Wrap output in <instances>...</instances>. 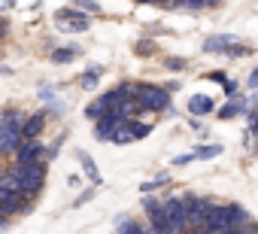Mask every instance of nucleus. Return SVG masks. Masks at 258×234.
I'll use <instances>...</instances> for the list:
<instances>
[{
  "instance_id": "nucleus-27",
  "label": "nucleus",
  "mask_w": 258,
  "mask_h": 234,
  "mask_svg": "<svg viewBox=\"0 0 258 234\" xmlns=\"http://www.w3.org/2000/svg\"><path fill=\"white\" fill-rule=\"evenodd\" d=\"M246 85H249V88H258V70H252V73H249V79H246Z\"/></svg>"
},
{
  "instance_id": "nucleus-16",
  "label": "nucleus",
  "mask_w": 258,
  "mask_h": 234,
  "mask_svg": "<svg viewBox=\"0 0 258 234\" xmlns=\"http://www.w3.org/2000/svg\"><path fill=\"white\" fill-rule=\"evenodd\" d=\"M79 161H82V167H85V173H88V183H91V186H100L103 180H100V173H97V167H94V161H91V155H85V152H79Z\"/></svg>"
},
{
  "instance_id": "nucleus-19",
  "label": "nucleus",
  "mask_w": 258,
  "mask_h": 234,
  "mask_svg": "<svg viewBox=\"0 0 258 234\" xmlns=\"http://www.w3.org/2000/svg\"><path fill=\"white\" fill-rule=\"evenodd\" d=\"M115 234H146V231H143L137 222H131V219H124V216H121V219H118V231H115Z\"/></svg>"
},
{
  "instance_id": "nucleus-21",
  "label": "nucleus",
  "mask_w": 258,
  "mask_h": 234,
  "mask_svg": "<svg viewBox=\"0 0 258 234\" xmlns=\"http://www.w3.org/2000/svg\"><path fill=\"white\" fill-rule=\"evenodd\" d=\"M164 67H167V70H173V73H179V70H185V61H182V58H167V61H164Z\"/></svg>"
},
{
  "instance_id": "nucleus-5",
  "label": "nucleus",
  "mask_w": 258,
  "mask_h": 234,
  "mask_svg": "<svg viewBox=\"0 0 258 234\" xmlns=\"http://www.w3.org/2000/svg\"><path fill=\"white\" fill-rule=\"evenodd\" d=\"M55 22H58V28L73 31V34H82V31L91 28V19L85 13H79V10H58L55 13Z\"/></svg>"
},
{
  "instance_id": "nucleus-34",
  "label": "nucleus",
  "mask_w": 258,
  "mask_h": 234,
  "mask_svg": "<svg viewBox=\"0 0 258 234\" xmlns=\"http://www.w3.org/2000/svg\"><path fill=\"white\" fill-rule=\"evenodd\" d=\"M10 73V67H0V76H7Z\"/></svg>"
},
{
  "instance_id": "nucleus-3",
  "label": "nucleus",
  "mask_w": 258,
  "mask_h": 234,
  "mask_svg": "<svg viewBox=\"0 0 258 234\" xmlns=\"http://www.w3.org/2000/svg\"><path fill=\"white\" fill-rule=\"evenodd\" d=\"M10 177H13L16 186H19V195L31 198V195H37V192L43 189L46 167H43V164H16V167L10 170Z\"/></svg>"
},
{
  "instance_id": "nucleus-20",
  "label": "nucleus",
  "mask_w": 258,
  "mask_h": 234,
  "mask_svg": "<svg viewBox=\"0 0 258 234\" xmlns=\"http://www.w3.org/2000/svg\"><path fill=\"white\" fill-rule=\"evenodd\" d=\"M170 183V173H158L155 180H149V183H143V192H152V189H161V186H167Z\"/></svg>"
},
{
  "instance_id": "nucleus-4",
  "label": "nucleus",
  "mask_w": 258,
  "mask_h": 234,
  "mask_svg": "<svg viewBox=\"0 0 258 234\" xmlns=\"http://www.w3.org/2000/svg\"><path fill=\"white\" fill-rule=\"evenodd\" d=\"M182 201H185V228H201L213 204L207 198H195V195H185Z\"/></svg>"
},
{
  "instance_id": "nucleus-9",
  "label": "nucleus",
  "mask_w": 258,
  "mask_h": 234,
  "mask_svg": "<svg viewBox=\"0 0 258 234\" xmlns=\"http://www.w3.org/2000/svg\"><path fill=\"white\" fill-rule=\"evenodd\" d=\"M22 143V128L16 125H0V152L4 155H13Z\"/></svg>"
},
{
  "instance_id": "nucleus-32",
  "label": "nucleus",
  "mask_w": 258,
  "mask_h": 234,
  "mask_svg": "<svg viewBox=\"0 0 258 234\" xmlns=\"http://www.w3.org/2000/svg\"><path fill=\"white\" fill-rule=\"evenodd\" d=\"M137 4H161V0H137Z\"/></svg>"
},
{
  "instance_id": "nucleus-26",
  "label": "nucleus",
  "mask_w": 258,
  "mask_h": 234,
  "mask_svg": "<svg viewBox=\"0 0 258 234\" xmlns=\"http://www.w3.org/2000/svg\"><path fill=\"white\" fill-rule=\"evenodd\" d=\"M188 161H195V155H191V152H185V155H176V158H173V167H182V164H188Z\"/></svg>"
},
{
  "instance_id": "nucleus-10",
  "label": "nucleus",
  "mask_w": 258,
  "mask_h": 234,
  "mask_svg": "<svg viewBox=\"0 0 258 234\" xmlns=\"http://www.w3.org/2000/svg\"><path fill=\"white\" fill-rule=\"evenodd\" d=\"M43 128H46V112L31 115V119H25V122H22V140H40Z\"/></svg>"
},
{
  "instance_id": "nucleus-31",
  "label": "nucleus",
  "mask_w": 258,
  "mask_h": 234,
  "mask_svg": "<svg viewBox=\"0 0 258 234\" xmlns=\"http://www.w3.org/2000/svg\"><path fill=\"white\" fill-rule=\"evenodd\" d=\"M210 79H213V82H225L228 76H225V73H210Z\"/></svg>"
},
{
  "instance_id": "nucleus-24",
  "label": "nucleus",
  "mask_w": 258,
  "mask_h": 234,
  "mask_svg": "<svg viewBox=\"0 0 258 234\" xmlns=\"http://www.w3.org/2000/svg\"><path fill=\"white\" fill-rule=\"evenodd\" d=\"M40 100H46V103L55 100V85H43V88H40Z\"/></svg>"
},
{
  "instance_id": "nucleus-11",
  "label": "nucleus",
  "mask_w": 258,
  "mask_h": 234,
  "mask_svg": "<svg viewBox=\"0 0 258 234\" xmlns=\"http://www.w3.org/2000/svg\"><path fill=\"white\" fill-rule=\"evenodd\" d=\"M146 216H149L152 228H161V231L173 234V231H170V225H167V216H164V210H161V204H158V201H149V198H146Z\"/></svg>"
},
{
  "instance_id": "nucleus-7",
  "label": "nucleus",
  "mask_w": 258,
  "mask_h": 234,
  "mask_svg": "<svg viewBox=\"0 0 258 234\" xmlns=\"http://www.w3.org/2000/svg\"><path fill=\"white\" fill-rule=\"evenodd\" d=\"M43 143L40 140H22L19 149H16V164H43Z\"/></svg>"
},
{
  "instance_id": "nucleus-15",
  "label": "nucleus",
  "mask_w": 258,
  "mask_h": 234,
  "mask_svg": "<svg viewBox=\"0 0 258 234\" xmlns=\"http://www.w3.org/2000/svg\"><path fill=\"white\" fill-rule=\"evenodd\" d=\"M79 55H82V49L67 46V49H55V52H52V61H55V64H67V61H73V58H79Z\"/></svg>"
},
{
  "instance_id": "nucleus-22",
  "label": "nucleus",
  "mask_w": 258,
  "mask_h": 234,
  "mask_svg": "<svg viewBox=\"0 0 258 234\" xmlns=\"http://www.w3.org/2000/svg\"><path fill=\"white\" fill-rule=\"evenodd\" d=\"M225 94H228V97H237V94H240V82L225 79Z\"/></svg>"
},
{
  "instance_id": "nucleus-1",
  "label": "nucleus",
  "mask_w": 258,
  "mask_h": 234,
  "mask_svg": "<svg viewBox=\"0 0 258 234\" xmlns=\"http://www.w3.org/2000/svg\"><path fill=\"white\" fill-rule=\"evenodd\" d=\"M249 222L252 219L240 204H222V207L213 204L201 228H240V225H249Z\"/></svg>"
},
{
  "instance_id": "nucleus-28",
  "label": "nucleus",
  "mask_w": 258,
  "mask_h": 234,
  "mask_svg": "<svg viewBox=\"0 0 258 234\" xmlns=\"http://www.w3.org/2000/svg\"><path fill=\"white\" fill-rule=\"evenodd\" d=\"M137 52H152V43H149V40H143V43L137 46Z\"/></svg>"
},
{
  "instance_id": "nucleus-6",
  "label": "nucleus",
  "mask_w": 258,
  "mask_h": 234,
  "mask_svg": "<svg viewBox=\"0 0 258 234\" xmlns=\"http://www.w3.org/2000/svg\"><path fill=\"white\" fill-rule=\"evenodd\" d=\"M161 210H164L167 225H170L173 234H176V231H185V201H182V198H167V201L161 204Z\"/></svg>"
},
{
  "instance_id": "nucleus-17",
  "label": "nucleus",
  "mask_w": 258,
  "mask_h": 234,
  "mask_svg": "<svg viewBox=\"0 0 258 234\" xmlns=\"http://www.w3.org/2000/svg\"><path fill=\"white\" fill-rule=\"evenodd\" d=\"M97 82H100V67H91V70H88V73H82V79H79V85H82L85 91L97 88Z\"/></svg>"
},
{
  "instance_id": "nucleus-29",
  "label": "nucleus",
  "mask_w": 258,
  "mask_h": 234,
  "mask_svg": "<svg viewBox=\"0 0 258 234\" xmlns=\"http://www.w3.org/2000/svg\"><path fill=\"white\" fill-rule=\"evenodd\" d=\"M88 198H91V192H82V195H79V198H76V207H82V204H85V201H88Z\"/></svg>"
},
{
  "instance_id": "nucleus-13",
  "label": "nucleus",
  "mask_w": 258,
  "mask_h": 234,
  "mask_svg": "<svg viewBox=\"0 0 258 234\" xmlns=\"http://www.w3.org/2000/svg\"><path fill=\"white\" fill-rule=\"evenodd\" d=\"M246 106H249V100H246L243 94H237V97H231V100L219 109V119H234V115H240Z\"/></svg>"
},
{
  "instance_id": "nucleus-33",
  "label": "nucleus",
  "mask_w": 258,
  "mask_h": 234,
  "mask_svg": "<svg viewBox=\"0 0 258 234\" xmlns=\"http://www.w3.org/2000/svg\"><path fill=\"white\" fill-rule=\"evenodd\" d=\"M0 34H7V22H0Z\"/></svg>"
},
{
  "instance_id": "nucleus-8",
  "label": "nucleus",
  "mask_w": 258,
  "mask_h": 234,
  "mask_svg": "<svg viewBox=\"0 0 258 234\" xmlns=\"http://www.w3.org/2000/svg\"><path fill=\"white\" fill-rule=\"evenodd\" d=\"M124 122H127V119H121L118 112H106V115H100V119H97V134H94V137H97V140H109Z\"/></svg>"
},
{
  "instance_id": "nucleus-18",
  "label": "nucleus",
  "mask_w": 258,
  "mask_h": 234,
  "mask_svg": "<svg viewBox=\"0 0 258 234\" xmlns=\"http://www.w3.org/2000/svg\"><path fill=\"white\" fill-rule=\"evenodd\" d=\"M191 155H195V158H207V161H210V158L222 155V146H219V143H213V146H198Z\"/></svg>"
},
{
  "instance_id": "nucleus-23",
  "label": "nucleus",
  "mask_w": 258,
  "mask_h": 234,
  "mask_svg": "<svg viewBox=\"0 0 258 234\" xmlns=\"http://www.w3.org/2000/svg\"><path fill=\"white\" fill-rule=\"evenodd\" d=\"M79 10H88V13H100V4H94V0H76Z\"/></svg>"
},
{
  "instance_id": "nucleus-12",
  "label": "nucleus",
  "mask_w": 258,
  "mask_h": 234,
  "mask_svg": "<svg viewBox=\"0 0 258 234\" xmlns=\"http://www.w3.org/2000/svg\"><path fill=\"white\" fill-rule=\"evenodd\" d=\"M216 109V100L210 97V94H191L188 97V112L191 115H207V112H213Z\"/></svg>"
},
{
  "instance_id": "nucleus-25",
  "label": "nucleus",
  "mask_w": 258,
  "mask_h": 234,
  "mask_svg": "<svg viewBox=\"0 0 258 234\" xmlns=\"http://www.w3.org/2000/svg\"><path fill=\"white\" fill-rule=\"evenodd\" d=\"M49 103H52V112L55 115H64L67 112V100H49Z\"/></svg>"
},
{
  "instance_id": "nucleus-35",
  "label": "nucleus",
  "mask_w": 258,
  "mask_h": 234,
  "mask_svg": "<svg viewBox=\"0 0 258 234\" xmlns=\"http://www.w3.org/2000/svg\"><path fill=\"white\" fill-rule=\"evenodd\" d=\"M201 4H204V7H207V4H216V0H201Z\"/></svg>"
},
{
  "instance_id": "nucleus-14",
  "label": "nucleus",
  "mask_w": 258,
  "mask_h": 234,
  "mask_svg": "<svg viewBox=\"0 0 258 234\" xmlns=\"http://www.w3.org/2000/svg\"><path fill=\"white\" fill-rule=\"evenodd\" d=\"M228 46H234V37H228V34H219V37H207L204 40V49L207 52H225Z\"/></svg>"
},
{
  "instance_id": "nucleus-2",
  "label": "nucleus",
  "mask_w": 258,
  "mask_h": 234,
  "mask_svg": "<svg viewBox=\"0 0 258 234\" xmlns=\"http://www.w3.org/2000/svg\"><path fill=\"white\" fill-rule=\"evenodd\" d=\"M131 97L137 100L140 109H155V112H170V91L161 88V85H149V82H140V85H131Z\"/></svg>"
},
{
  "instance_id": "nucleus-30",
  "label": "nucleus",
  "mask_w": 258,
  "mask_h": 234,
  "mask_svg": "<svg viewBox=\"0 0 258 234\" xmlns=\"http://www.w3.org/2000/svg\"><path fill=\"white\" fill-rule=\"evenodd\" d=\"M16 7V0H0V10H13Z\"/></svg>"
}]
</instances>
